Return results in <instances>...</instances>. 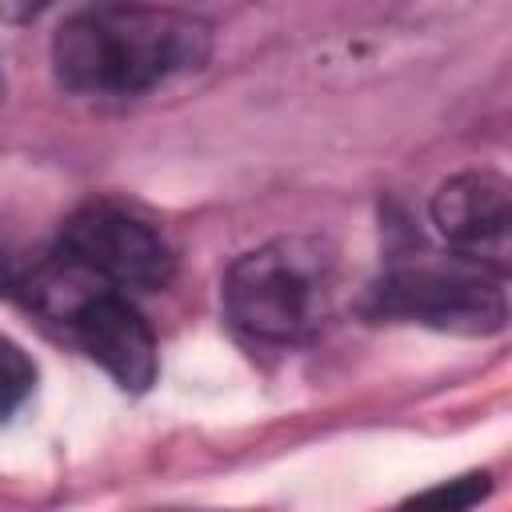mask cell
Here are the masks:
<instances>
[{
    "instance_id": "1",
    "label": "cell",
    "mask_w": 512,
    "mask_h": 512,
    "mask_svg": "<svg viewBox=\"0 0 512 512\" xmlns=\"http://www.w3.org/2000/svg\"><path fill=\"white\" fill-rule=\"evenodd\" d=\"M212 52L200 16L168 8H108L68 20L52 40L56 80L88 96H136L192 72Z\"/></svg>"
},
{
    "instance_id": "2",
    "label": "cell",
    "mask_w": 512,
    "mask_h": 512,
    "mask_svg": "<svg viewBox=\"0 0 512 512\" xmlns=\"http://www.w3.org/2000/svg\"><path fill=\"white\" fill-rule=\"evenodd\" d=\"M336 260L316 236H280L244 252L224 276L232 328L264 344H300L332 312Z\"/></svg>"
},
{
    "instance_id": "3",
    "label": "cell",
    "mask_w": 512,
    "mask_h": 512,
    "mask_svg": "<svg viewBox=\"0 0 512 512\" xmlns=\"http://www.w3.org/2000/svg\"><path fill=\"white\" fill-rule=\"evenodd\" d=\"M372 312L416 320L440 332L492 336L508 324L504 272L460 252L444 260L400 264L372 288Z\"/></svg>"
},
{
    "instance_id": "4",
    "label": "cell",
    "mask_w": 512,
    "mask_h": 512,
    "mask_svg": "<svg viewBox=\"0 0 512 512\" xmlns=\"http://www.w3.org/2000/svg\"><path fill=\"white\" fill-rule=\"evenodd\" d=\"M60 252L108 288H164L176 272L168 240L120 204H84L60 228Z\"/></svg>"
},
{
    "instance_id": "5",
    "label": "cell",
    "mask_w": 512,
    "mask_h": 512,
    "mask_svg": "<svg viewBox=\"0 0 512 512\" xmlns=\"http://www.w3.org/2000/svg\"><path fill=\"white\" fill-rule=\"evenodd\" d=\"M432 224L444 244L468 260L508 272V224L512 196L496 172H460L432 196Z\"/></svg>"
},
{
    "instance_id": "6",
    "label": "cell",
    "mask_w": 512,
    "mask_h": 512,
    "mask_svg": "<svg viewBox=\"0 0 512 512\" xmlns=\"http://www.w3.org/2000/svg\"><path fill=\"white\" fill-rule=\"evenodd\" d=\"M80 348L116 380L124 392H144L160 372V352L148 320L112 288L88 292L68 316Z\"/></svg>"
},
{
    "instance_id": "7",
    "label": "cell",
    "mask_w": 512,
    "mask_h": 512,
    "mask_svg": "<svg viewBox=\"0 0 512 512\" xmlns=\"http://www.w3.org/2000/svg\"><path fill=\"white\" fill-rule=\"evenodd\" d=\"M36 388V364L28 360V352L0 336V420H8Z\"/></svg>"
},
{
    "instance_id": "8",
    "label": "cell",
    "mask_w": 512,
    "mask_h": 512,
    "mask_svg": "<svg viewBox=\"0 0 512 512\" xmlns=\"http://www.w3.org/2000/svg\"><path fill=\"white\" fill-rule=\"evenodd\" d=\"M484 492H488V472H480V476H468V480H452V484H444V488H432V492H420L416 500H420V504H448V508H468V504H476Z\"/></svg>"
},
{
    "instance_id": "9",
    "label": "cell",
    "mask_w": 512,
    "mask_h": 512,
    "mask_svg": "<svg viewBox=\"0 0 512 512\" xmlns=\"http://www.w3.org/2000/svg\"><path fill=\"white\" fill-rule=\"evenodd\" d=\"M48 4H52V0H0V20H8V24H24V20L40 16Z\"/></svg>"
},
{
    "instance_id": "10",
    "label": "cell",
    "mask_w": 512,
    "mask_h": 512,
    "mask_svg": "<svg viewBox=\"0 0 512 512\" xmlns=\"http://www.w3.org/2000/svg\"><path fill=\"white\" fill-rule=\"evenodd\" d=\"M0 100H4V76H0Z\"/></svg>"
}]
</instances>
